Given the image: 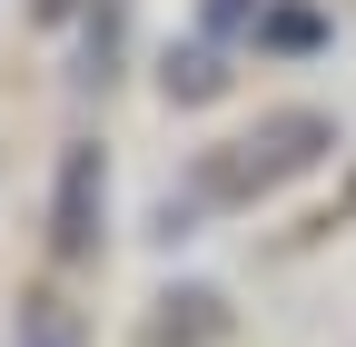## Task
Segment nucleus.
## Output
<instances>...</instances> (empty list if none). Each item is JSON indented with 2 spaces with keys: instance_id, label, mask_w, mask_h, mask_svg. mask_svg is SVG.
I'll return each instance as SVG.
<instances>
[{
  "instance_id": "f257e3e1",
  "label": "nucleus",
  "mask_w": 356,
  "mask_h": 347,
  "mask_svg": "<svg viewBox=\"0 0 356 347\" xmlns=\"http://www.w3.org/2000/svg\"><path fill=\"white\" fill-rule=\"evenodd\" d=\"M327 139H337V129H327L317 109H277V119L257 129V139H238L228 159H208V169H198V199H208V208H238V199H257V189L297 179V169L317 159Z\"/></svg>"
},
{
  "instance_id": "f03ea898",
  "label": "nucleus",
  "mask_w": 356,
  "mask_h": 347,
  "mask_svg": "<svg viewBox=\"0 0 356 347\" xmlns=\"http://www.w3.org/2000/svg\"><path fill=\"white\" fill-rule=\"evenodd\" d=\"M99 208H109V159H99V149H70V159H60L50 248H60V258H89V248H99Z\"/></svg>"
},
{
  "instance_id": "7ed1b4c3",
  "label": "nucleus",
  "mask_w": 356,
  "mask_h": 347,
  "mask_svg": "<svg viewBox=\"0 0 356 347\" xmlns=\"http://www.w3.org/2000/svg\"><path fill=\"white\" fill-rule=\"evenodd\" d=\"M10 347H79V318H70V308H50V298H30Z\"/></svg>"
},
{
  "instance_id": "20e7f679",
  "label": "nucleus",
  "mask_w": 356,
  "mask_h": 347,
  "mask_svg": "<svg viewBox=\"0 0 356 347\" xmlns=\"http://www.w3.org/2000/svg\"><path fill=\"white\" fill-rule=\"evenodd\" d=\"M248 20V0H208V30H238Z\"/></svg>"
}]
</instances>
